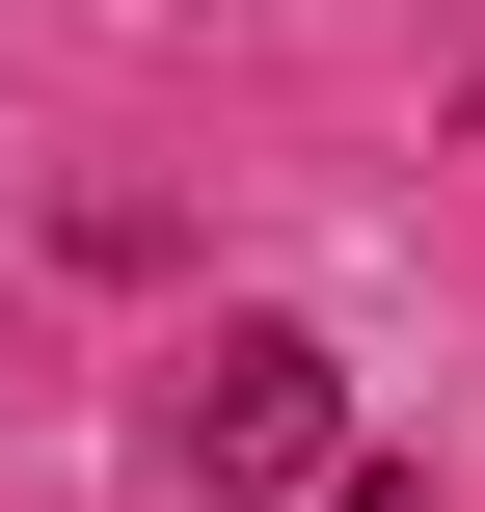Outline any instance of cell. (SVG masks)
Returning <instances> with one entry per match:
<instances>
[{
    "mask_svg": "<svg viewBox=\"0 0 485 512\" xmlns=\"http://www.w3.org/2000/svg\"><path fill=\"white\" fill-rule=\"evenodd\" d=\"M324 512H432V486H405V459H351V486H324Z\"/></svg>",
    "mask_w": 485,
    "mask_h": 512,
    "instance_id": "cell-2",
    "label": "cell"
},
{
    "mask_svg": "<svg viewBox=\"0 0 485 512\" xmlns=\"http://www.w3.org/2000/svg\"><path fill=\"white\" fill-rule=\"evenodd\" d=\"M189 486L243 512V486H351V378L297 351V324H216L189 351Z\"/></svg>",
    "mask_w": 485,
    "mask_h": 512,
    "instance_id": "cell-1",
    "label": "cell"
}]
</instances>
